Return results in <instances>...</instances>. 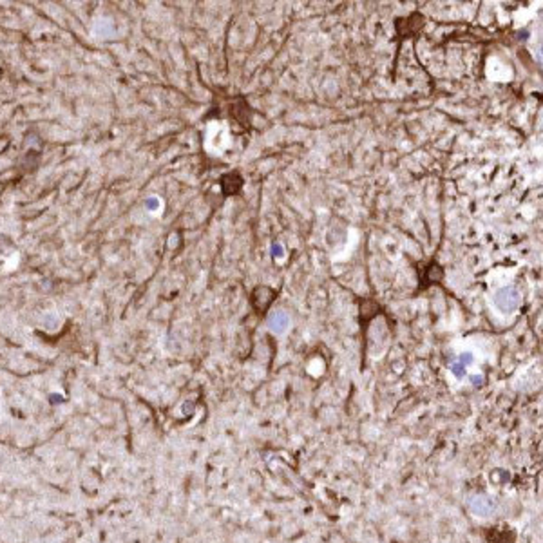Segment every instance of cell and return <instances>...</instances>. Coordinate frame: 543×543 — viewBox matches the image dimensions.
Wrapping results in <instances>:
<instances>
[{"label":"cell","mask_w":543,"mask_h":543,"mask_svg":"<svg viewBox=\"0 0 543 543\" xmlns=\"http://www.w3.org/2000/svg\"><path fill=\"white\" fill-rule=\"evenodd\" d=\"M270 328L275 329V332H282V329L288 326V315L285 312H275L272 317H270Z\"/></svg>","instance_id":"cell-4"},{"label":"cell","mask_w":543,"mask_h":543,"mask_svg":"<svg viewBox=\"0 0 543 543\" xmlns=\"http://www.w3.org/2000/svg\"><path fill=\"white\" fill-rule=\"evenodd\" d=\"M243 186V179L239 178V174H228L223 178V191L225 194H235Z\"/></svg>","instance_id":"cell-3"},{"label":"cell","mask_w":543,"mask_h":543,"mask_svg":"<svg viewBox=\"0 0 543 543\" xmlns=\"http://www.w3.org/2000/svg\"><path fill=\"white\" fill-rule=\"evenodd\" d=\"M494 304L496 308L500 310L502 313H511L518 308L520 304V294L516 292L514 288H502L496 292L494 295Z\"/></svg>","instance_id":"cell-1"},{"label":"cell","mask_w":543,"mask_h":543,"mask_svg":"<svg viewBox=\"0 0 543 543\" xmlns=\"http://www.w3.org/2000/svg\"><path fill=\"white\" fill-rule=\"evenodd\" d=\"M275 294H274V290L268 288V286H259V288H255L254 295H252V302H254L255 308L261 312V310H266L270 306V302L274 301Z\"/></svg>","instance_id":"cell-2"},{"label":"cell","mask_w":543,"mask_h":543,"mask_svg":"<svg viewBox=\"0 0 543 543\" xmlns=\"http://www.w3.org/2000/svg\"><path fill=\"white\" fill-rule=\"evenodd\" d=\"M274 252H277V255H282L281 254V246H274Z\"/></svg>","instance_id":"cell-5"}]
</instances>
